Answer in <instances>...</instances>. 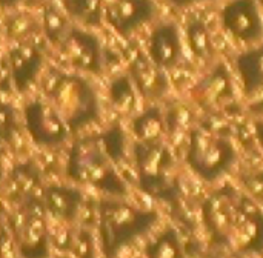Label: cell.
<instances>
[{"mask_svg": "<svg viewBox=\"0 0 263 258\" xmlns=\"http://www.w3.org/2000/svg\"><path fill=\"white\" fill-rule=\"evenodd\" d=\"M170 5L176 6V8H190V6H194V5H199V3H205V2H210V0H166Z\"/></svg>", "mask_w": 263, "mask_h": 258, "instance_id": "cell-32", "label": "cell"}, {"mask_svg": "<svg viewBox=\"0 0 263 258\" xmlns=\"http://www.w3.org/2000/svg\"><path fill=\"white\" fill-rule=\"evenodd\" d=\"M256 137H257V140H259V143H260L263 149V120L256 122Z\"/></svg>", "mask_w": 263, "mask_h": 258, "instance_id": "cell-33", "label": "cell"}, {"mask_svg": "<svg viewBox=\"0 0 263 258\" xmlns=\"http://www.w3.org/2000/svg\"><path fill=\"white\" fill-rule=\"evenodd\" d=\"M191 111L183 105L173 106L165 115V125L171 132H180L191 125Z\"/></svg>", "mask_w": 263, "mask_h": 258, "instance_id": "cell-27", "label": "cell"}, {"mask_svg": "<svg viewBox=\"0 0 263 258\" xmlns=\"http://www.w3.org/2000/svg\"><path fill=\"white\" fill-rule=\"evenodd\" d=\"M3 28H5V35L11 40V43L31 40L35 37L37 32L42 34L39 17L31 14L29 11H22V9L8 12Z\"/></svg>", "mask_w": 263, "mask_h": 258, "instance_id": "cell-21", "label": "cell"}, {"mask_svg": "<svg viewBox=\"0 0 263 258\" xmlns=\"http://www.w3.org/2000/svg\"><path fill=\"white\" fill-rule=\"evenodd\" d=\"M236 158L233 145L219 134L194 129L190 132L186 162L202 178L213 182L230 171Z\"/></svg>", "mask_w": 263, "mask_h": 258, "instance_id": "cell-4", "label": "cell"}, {"mask_svg": "<svg viewBox=\"0 0 263 258\" xmlns=\"http://www.w3.org/2000/svg\"><path fill=\"white\" fill-rule=\"evenodd\" d=\"M25 0H0V9L6 12H12L15 9H20Z\"/></svg>", "mask_w": 263, "mask_h": 258, "instance_id": "cell-31", "label": "cell"}, {"mask_svg": "<svg viewBox=\"0 0 263 258\" xmlns=\"http://www.w3.org/2000/svg\"><path fill=\"white\" fill-rule=\"evenodd\" d=\"M231 246L248 254L263 251V211L251 197L245 194L240 197V211L233 232Z\"/></svg>", "mask_w": 263, "mask_h": 258, "instance_id": "cell-12", "label": "cell"}, {"mask_svg": "<svg viewBox=\"0 0 263 258\" xmlns=\"http://www.w3.org/2000/svg\"><path fill=\"white\" fill-rule=\"evenodd\" d=\"M60 55L82 72L100 74L103 71V49L99 37L86 28L72 25L57 46Z\"/></svg>", "mask_w": 263, "mask_h": 258, "instance_id": "cell-8", "label": "cell"}, {"mask_svg": "<svg viewBox=\"0 0 263 258\" xmlns=\"http://www.w3.org/2000/svg\"><path fill=\"white\" fill-rule=\"evenodd\" d=\"M148 258H185L179 237L173 229L162 232L148 248Z\"/></svg>", "mask_w": 263, "mask_h": 258, "instance_id": "cell-25", "label": "cell"}, {"mask_svg": "<svg viewBox=\"0 0 263 258\" xmlns=\"http://www.w3.org/2000/svg\"><path fill=\"white\" fill-rule=\"evenodd\" d=\"M137 172L142 188L157 197L171 192V168L173 155L162 143H139L134 149Z\"/></svg>", "mask_w": 263, "mask_h": 258, "instance_id": "cell-5", "label": "cell"}, {"mask_svg": "<svg viewBox=\"0 0 263 258\" xmlns=\"http://www.w3.org/2000/svg\"><path fill=\"white\" fill-rule=\"evenodd\" d=\"M242 183L248 191V197H251L260 208H263V171L245 175L242 178Z\"/></svg>", "mask_w": 263, "mask_h": 258, "instance_id": "cell-29", "label": "cell"}, {"mask_svg": "<svg viewBox=\"0 0 263 258\" xmlns=\"http://www.w3.org/2000/svg\"><path fill=\"white\" fill-rule=\"evenodd\" d=\"M71 249L77 258H96L92 235L88 231H79L76 235H72Z\"/></svg>", "mask_w": 263, "mask_h": 258, "instance_id": "cell-28", "label": "cell"}, {"mask_svg": "<svg viewBox=\"0 0 263 258\" xmlns=\"http://www.w3.org/2000/svg\"><path fill=\"white\" fill-rule=\"evenodd\" d=\"M48 102L68 126L76 132L99 118V100L89 82L77 74L49 69L42 80Z\"/></svg>", "mask_w": 263, "mask_h": 258, "instance_id": "cell-1", "label": "cell"}, {"mask_svg": "<svg viewBox=\"0 0 263 258\" xmlns=\"http://www.w3.org/2000/svg\"><path fill=\"white\" fill-rule=\"evenodd\" d=\"M14 126V112L8 105L0 103V137L11 135Z\"/></svg>", "mask_w": 263, "mask_h": 258, "instance_id": "cell-30", "label": "cell"}, {"mask_svg": "<svg viewBox=\"0 0 263 258\" xmlns=\"http://www.w3.org/2000/svg\"><path fill=\"white\" fill-rule=\"evenodd\" d=\"M157 15L154 0H106L103 23L117 35L129 38Z\"/></svg>", "mask_w": 263, "mask_h": 258, "instance_id": "cell-10", "label": "cell"}, {"mask_svg": "<svg viewBox=\"0 0 263 258\" xmlns=\"http://www.w3.org/2000/svg\"><path fill=\"white\" fill-rule=\"evenodd\" d=\"M240 197L242 194L234 188L225 186L216 191L203 205L202 214L205 226L213 240L219 245L231 246L233 232L240 211Z\"/></svg>", "mask_w": 263, "mask_h": 258, "instance_id": "cell-7", "label": "cell"}, {"mask_svg": "<svg viewBox=\"0 0 263 258\" xmlns=\"http://www.w3.org/2000/svg\"><path fill=\"white\" fill-rule=\"evenodd\" d=\"M236 69L247 98L263 91V43L237 55Z\"/></svg>", "mask_w": 263, "mask_h": 258, "instance_id": "cell-18", "label": "cell"}, {"mask_svg": "<svg viewBox=\"0 0 263 258\" xmlns=\"http://www.w3.org/2000/svg\"><path fill=\"white\" fill-rule=\"evenodd\" d=\"M6 60L14 88L26 92L43 75L46 52L35 38L22 40L11 43Z\"/></svg>", "mask_w": 263, "mask_h": 258, "instance_id": "cell-9", "label": "cell"}, {"mask_svg": "<svg viewBox=\"0 0 263 258\" xmlns=\"http://www.w3.org/2000/svg\"><path fill=\"white\" fill-rule=\"evenodd\" d=\"M165 129V115L159 108H149L148 111L140 114L133 123V131L136 137L140 140V143L146 145L160 143Z\"/></svg>", "mask_w": 263, "mask_h": 258, "instance_id": "cell-23", "label": "cell"}, {"mask_svg": "<svg viewBox=\"0 0 263 258\" xmlns=\"http://www.w3.org/2000/svg\"><path fill=\"white\" fill-rule=\"evenodd\" d=\"M128 75L136 91L148 100L162 98L168 92V80L163 69L156 66L146 54H139L129 63Z\"/></svg>", "mask_w": 263, "mask_h": 258, "instance_id": "cell-15", "label": "cell"}, {"mask_svg": "<svg viewBox=\"0 0 263 258\" xmlns=\"http://www.w3.org/2000/svg\"><path fill=\"white\" fill-rule=\"evenodd\" d=\"M106 0H60V6L72 22L82 28H99L103 23Z\"/></svg>", "mask_w": 263, "mask_h": 258, "instance_id": "cell-19", "label": "cell"}, {"mask_svg": "<svg viewBox=\"0 0 263 258\" xmlns=\"http://www.w3.org/2000/svg\"><path fill=\"white\" fill-rule=\"evenodd\" d=\"M11 185L18 195H28L37 185V174L28 166H20L12 172Z\"/></svg>", "mask_w": 263, "mask_h": 258, "instance_id": "cell-26", "label": "cell"}, {"mask_svg": "<svg viewBox=\"0 0 263 258\" xmlns=\"http://www.w3.org/2000/svg\"><path fill=\"white\" fill-rule=\"evenodd\" d=\"M146 55L160 69H171L182 60L183 43L179 26L174 22L156 25L149 34Z\"/></svg>", "mask_w": 263, "mask_h": 258, "instance_id": "cell-14", "label": "cell"}, {"mask_svg": "<svg viewBox=\"0 0 263 258\" xmlns=\"http://www.w3.org/2000/svg\"><path fill=\"white\" fill-rule=\"evenodd\" d=\"M83 203L82 192L71 186H49L45 189V208L59 222H72Z\"/></svg>", "mask_w": 263, "mask_h": 258, "instance_id": "cell-17", "label": "cell"}, {"mask_svg": "<svg viewBox=\"0 0 263 258\" xmlns=\"http://www.w3.org/2000/svg\"><path fill=\"white\" fill-rule=\"evenodd\" d=\"M25 128L40 146H57L68 138L69 129L49 102L35 98L25 106Z\"/></svg>", "mask_w": 263, "mask_h": 258, "instance_id": "cell-11", "label": "cell"}, {"mask_svg": "<svg viewBox=\"0 0 263 258\" xmlns=\"http://www.w3.org/2000/svg\"><path fill=\"white\" fill-rule=\"evenodd\" d=\"M159 220L157 212L139 209L117 199H103L99 203V232L105 258L117 254L146 234Z\"/></svg>", "mask_w": 263, "mask_h": 258, "instance_id": "cell-2", "label": "cell"}, {"mask_svg": "<svg viewBox=\"0 0 263 258\" xmlns=\"http://www.w3.org/2000/svg\"><path fill=\"white\" fill-rule=\"evenodd\" d=\"M194 97L200 103V106L210 111L217 109L219 106L234 98L233 80L225 65L219 63L199 82L194 89Z\"/></svg>", "mask_w": 263, "mask_h": 258, "instance_id": "cell-16", "label": "cell"}, {"mask_svg": "<svg viewBox=\"0 0 263 258\" xmlns=\"http://www.w3.org/2000/svg\"><path fill=\"white\" fill-rule=\"evenodd\" d=\"M40 29L45 40L52 46L57 48L68 29L72 26V22L68 18L65 11L60 5L54 2H45L40 9Z\"/></svg>", "mask_w": 263, "mask_h": 258, "instance_id": "cell-20", "label": "cell"}, {"mask_svg": "<svg viewBox=\"0 0 263 258\" xmlns=\"http://www.w3.org/2000/svg\"><path fill=\"white\" fill-rule=\"evenodd\" d=\"M66 172L76 183L97 188L114 197L126 194V186L116 172L112 157L103 137L79 140L69 152Z\"/></svg>", "mask_w": 263, "mask_h": 258, "instance_id": "cell-3", "label": "cell"}, {"mask_svg": "<svg viewBox=\"0 0 263 258\" xmlns=\"http://www.w3.org/2000/svg\"><path fill=\"white\" fill-rule=\"evenodd\" d=\"M186 43L194 57L202 62H210L214 57V42L206 23L200 18H190L185 29Z\"/></svg>", "mask_w": 263, "mask_h": 258, "instance_id": "cell-22", "label": "cell"}, {"mask_svg": "<svg viewBox=\"0 0 263 258\" xmlns=\"http://www.w3.org/2000/svg\"><path fill=\"white\" fill-rule=\"evenodd\" d=\"M17 248L23 258H46L49 232L43 219L42 206L31 202L17 228Z\"/></svg>", "mask_w": 263, "mask_h": 258, "instance_id": "cell-13", "label": "cell"}, {"mask_svg": "<svg viewBox=\"0 0 263 258\" xmlns=\"http://www.w3.org/2000/svg\"><path fill=\"white\" fill-rule=\"evenodd\" d=\"M227 35L237 43L256 46L263 38V14L257 0H228L219 12Z\"/></svg>", "mask_w": 263, "mask_h": 258, "instance_id": "cell-6", "label": "cell"}, {"mask_svg": "<svg viewBox=\"0 0 263 258\" xmlns=\"http://www.w3.org/2000/svg\"><path fill=\"white\" fill-rule=\"evenodd\" d=\"M136 88L129 75H119L109 85V98L117 112L128 115L136 109Z\"/></svg>", "mask_w": 263, "mask_h": 258, "instance_id": "cell-24", "label": "cell"}]
</instances>
